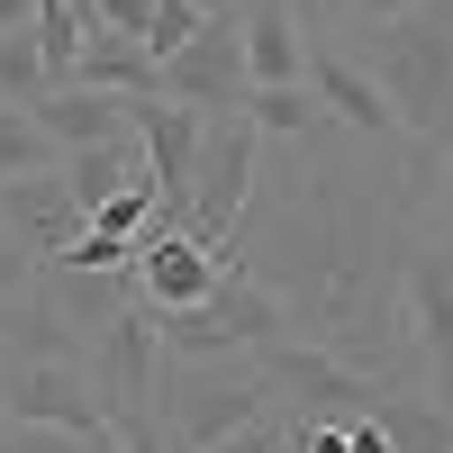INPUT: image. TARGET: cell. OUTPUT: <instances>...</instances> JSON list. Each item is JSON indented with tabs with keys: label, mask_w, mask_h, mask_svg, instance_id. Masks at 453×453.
Wrapping results in <instances>:
<instances>
[{
	"label": "cell",
	"mask_w": 453,
	"mask_h": 453,
	"mask_svg": "<svg viewBox=\"0 0 453 453\" xmlns=\"http://www.w3.org/2000/svg\"><path fill=\"white\" fill-rule=\"evenodd\" d=\"M426 218V181L408 155H381L345 127L299 145V164L254 191L245 263L281 299L290 335L345 354L372 381H399V254Z\"/></svg>",
	"instance_id": "6da1fadb"
},
{
	"label": "cell",
	"mask_w": 453,
	"mask_h": 453,
	"mask_svg": "<svg viewBox=\"0 0 453 453\" xmlns=\"http://www.w3.org/2000/svg\"><path fill=\"white\" fill-rule=\"evenodd\" d=\"M345 46L363 55V73L390 100V119L408 136V173L435 191V164L453 155V0H418L408 19L354 27Z\"/></svg>",
	"instance_id": "7a4b0ae2"
},
{
	"label": "cell",
	"mask_w": 453,
	"mask_h": 453,
	"mask_svg": "<svg viewBox=\"0 0 453 453\" xmlns=\"http://www.w3.org/2000/svg\"><path fill=\"white\" fill-rule=\"evenodd\" d=\"M399 381L453 418V236L426 218L399 254Z\"/></svg>",
	"instance_id": "3957f363"
},
{
	"label": "cell",
	"mask_w": 453,
	"mask_h": 453,
	"mask_svg": "<svg viewBox=\"0 0 453 453\" xmlns=\"http://www.w3.org/2000/svg\"><path fill=\"white\" fill-rule=\"evenodd\" d=\"M254 418H273V390H263L254 363H173L155 372V426L164 453H218L226 435H245Z\"/></svg>",
	"instance_id": "277c9868"
},
{
	"label": "cell",
	"mask_w": 453,
	"mask_h": 453,
	"mask_svg": "<svg viewBox=\"0 0 453 453\" xmlns=\"http://www.w3.org/2000/svg\"><path fill=\"white\" fill-rule=\"evenodd\" d=\"M254 372H263V390H273L281 418H335V426H354V418H372V408L390 399V381L354 372L345 354L309 345V335H281L273 354H254Z\"/></svg>",
	"instance_id": "5b68a950"
},
{
	"label": "cell",
	"mask_w": 453,
	"mask_h": 453,
	"mask_svg": "<svg viewBox=\"0 0 453 453\" xmlns=\"http://www.w3.org/2000/svg\"><path fill=\"white\" fill-rule=\"evenodd\" d=\"M155 91L164 100H181V109H200V119H245V27H236V10L218 0V19L181 46L173 64H155Z\"/></svg>",
	"instance_id": "8992f818"
},
{
	"label": "cell",
	"mask_w": 453,
	"mask_h": 453,
	"mask_svg": "<svg viewBox=\"0 0 453 453\" xmlns=\"http://www.w3.org/2000/svg\"><path fill=\"white\" fill-rule=\"evenodd\" d=\"M10 426H46L91 453H119V426H109L91 372H73V363H10Z\"/></svg>",
	"instance_id": "52a82bcc"
},
{
	"label": "cell",
	"mask_w": 453,
	"mask_h": 453,
	"mask_svg": "<svg viewBox=\"0 0 453 453\" xmlns=\"http://www.w3.org/2000/svg\"><path fill=\"white\" fill-rule=\"evenodd\" d=\"M263 191V136L245 119H209V155H200V200H191V236L200 245H236V218Z\"/></svg>",
	"instance_id": "ba28073f"
},
{
	"label": "cell",
	"mask_w": 453,
	"mask_h": 453,
	"mask_svg": "<svg viewBox=\"0 0 453 453\" xmlns=\"http://www.w3.org/2000/svg\"><path fill=\"white\" fill-rule=\"evenodd\" d=\"M136 145H145V173L164 191V226H191V200H200V155H209V119L181 109L164 91L136 100Z\"/></svg>",
	"instance_id": "9c48e42d"
},
{
	"label": "cell",
	"mask_w": 453,
	"mask_h": 453,
	"mask_svg": "<svg viewBox=\"0 0 453 453\" xmlns=\"http://www.w3.org/2000/svg\"><path fill=\"white\" fill-rule=\"evenodd\" d=\"M226 245H200L191 236V226H145V236H136V263H127V290L145 299V309H155V318H173V309H200V299L218 290V273H226V263H218Z\"/></svg>",
	"instance_id": "30bf717a"
},
{
	"label": "cell",
	"mask_w": 453,
	"mask_h": 453,
	"mask_svg": "<svg viewBox=\"0 0 453 453\" xmlns=\"http://www.w3.org/2000/svg\"><path fill=\"white\" fill-rule=\"evenodd\" d=\"M309 91H318V109H326L345 136L381 145V155H408V136H399V119H390L381 82L363 73V55L345 46V36H309Z\"/></svg>",
	"instance_id": "8fae6325"
},
{
	"label": "cell",
	"mask_w": 453,
	"mask_h": 453,
	"mask_svg": "<svg viewBox=\"0 0 453 453\" xmlns=\"http://www.w3.org/2000/svg\"><path fill=\"white\" fill-rule=\"evenodd\" d=\"M236 27H245V82L254 91L309 82V19H299V0H254V10H236Z\"/></svg>",
	"instance_id": "7c38bea8"
},
{
	"label": "cell",
	"mask_w": 453,
	"mask_h": 453,
	"mask_svg": "<svg viewBox=\"0 0 453 453\" xmlns=\"http://www.w3.org/2000/svg\"><path fill=\"white\" fill-rule=\"evenodd\" d=\"M36 127H46L64 155L127 145V136H136V100H119V91H82V82H55L46 100H36Z\"/></svg>",
	"instance_id": "4fadbf2b"
},
{
	"label": "cell",
	"mask_w": 453,
	"mask_h": 453,
	"mask_svg": "<svg viewBox=\"0 0 453 453\" xmlns=\"http://www.w3.org/2000/svg\"><path fill=\"white\" fill-rule=\"evenodd\" d=\"M0 209H10V226H19V236H27L36 254H46V263H55V254H64V245L91 226V218H82V200L64 191V173H46V181H19V191H0Z\"/></svg>",
	"instance_id": "5bb4252c"
},
{
	"label": "cell",
	"mask_w": 453,
	"mask_h": 453,
	"mask_svg": "<svg viewBox=\"0 0 453 453\" xmlns=\"http://www.w3.org/2000/svg\"><path fill=\"white\" fill-rule=\"evenodd\" d=\"M245 127H254L263 145H290V155H299V145H318L335 119L318 109L309 82H290V91H245Z\"/></svg>",
	"instance_id": "9a60e30c"
},
{
	"label": "cell",
	"mask_w": 453,
	"mask_h": 453,
	"mask_svg": "<svg viewBox=\"0 0 453 453\" xmlns=\"http://www.w3.org/2000/svg\"><path fill=\"white\" fill-rule=\"evenodd\" d=\"M136 181H155V173H145V145H136V136H127V145H91V155H64V191L82 200V218H91L100 200L136 191Z\"/></svg>",
	"instance_id": "2e32d148"
},
{
	"label": "cell",
	"mask_w": 453,
	"mask_h": 453,
	"mask_svg": "<svg viewBox=\"0 0 453 453\" xmlns=\"http://www.w3.org/2000/svg\"><path fill=\"white\" fill-rule=\"evenodd\" d=\"M46 173H64V145L36 127V109H10V100H0V191L46 181Z\"/></svg>",
	"instance_id": "e0dca14e"
},
{
	"label": "cell",
	"mask_w": 453,
	"mask_h": 453,
	"mask_svg": "<svg viewBox=\"0 0 453 453\" xmlns=\"http://www.w3.org/2000/svg\"><path fill=\"white\" fill-rule=\"evenodd\" d=\"M73 82H82V91H119V100H145V91H155V55H145L136 36H91Z\"/></svg>",
	"instance_id": "ac0fdd59"
},
{
	"label": "cell",
	"mask_w": 453,
	"mask_h": 453,
	"mask_svg": "<svg viewBox=\"0 0 453 453\" xmlns=\"http://www.w3.org/2000/svg\"><path fill=\"white\" fill-rule=\"evenodd\" d=\"M36 273H46V254H36L19 226H10V209H0V309H10L19 290H36Z\"/></svg>",
	"instance_id": "d6986e66"
},
{
	"label": "cell",
	"mask_w": 453,
	"mask_h": 453,
	"mask_svg": "<svg viewBox=\"0 0 453 453\" xmlns=\"http://www.w3.org/2000/svg\"><path fill=\"white\" fill-rule=\"evenodd\" d=\"M218 453H290V418H281V408H273V418H254L245 435H226Z\"/></svg>",
	"instance_id": "ffe728a7"
},
{
	"label": "cell",
	"mask_w": 453,
	"mask_h": 453,
	"mask_svg": "<svg viewBox=\"0 0 453 453\" xmlns=\"http://www.w3.org/2000/svg\"><path fill=\"white\" fill-rule=\"evenodd\" d=\"M0 453H91V444H73V435H46V426H10V435H0Z\"/></svg>",
	"instance_id": "44dd1931"
},
{
	"label": "cell",
	"mask_w": 453,
	"mask_h": 453,
	"mask_svg": "<svg viewBox=\"0 0 453 453\" xmlns=\"http://www.w3.org/2000/svg\"><path fill=\"white\" fill-rule=\"evenodd\" d=\"M408 10H418V0H354V10H345V36H354V27H381V19H408Z\"/></svg>",
	"instance_id": "7402d4cb"
},
{
	"label": "cell",
	"mask_w": 453,
	"mask_h": 453,
	"mask_svg": "<svg viewBox=\"0 0 453 453\" xmlns=\"http://www.w3.org/2000/svg\"><path fill=\"white\" fill-rule=\"evenodd\" d=\"M426 209H435V226H444V236H453V155L435 164V191H426Z\"/></svg>",
	"instance_id": "603a6c76"
},
{
	"label": "cell",
	"mask_w": 453,
	"mask_h": 453,
	"mask_svg": "<svg viewBox=\"0 0 453 453\" xmlns=\"http://www.w3.org/2000/svg\"><path fill=\"white\" fill-rule=\"evenodd\" d=\"M0 36H36V0H0Z\"/></svg>",
	"instance_id": "cb8c5ba5"
},
{
	"label": "cell",
	"mask_w": 453,
	"mask_h": 453,
	"mask_svg": "<svg viewBox=\"0 0 453 453\" xmlns=\"http://www.w3.org/2000/svg\"><path fill=\"white\" fill-rule=\"evenodd\" d=\"M0 435H10V363H0Z\"/></svg>",
	"instance_id": "d4e9b609"
},
{
	"label": "cell",
	"mask_w": 453,
	"mask_h": 453,
	"mask_svg": "<svg viewBox=\"0 0 453 453\" xmlns=\"http://www.w3.org/2000/svg\"><path fill=\"white\" fill-rule=\"evenodd\" d=\"M226 10H254V0H226Z\"/></svg>",
	"instance_id": "484cf974"
}]
</instances>
